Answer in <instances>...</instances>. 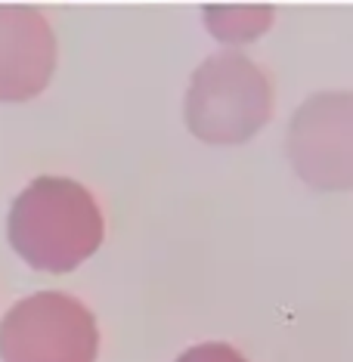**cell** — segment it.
Masks as SVG:
<instances>
[{"label": "cell", "instance_id": "1", "mask_svg": "<svg viewBox=\"0 0 353 362\" xmlns=\"http://www.w3.org/2000/svg\"><path fill=\"white\" fill-rule=\"evenodd\" d=\"M289 149L310 186L323 192L353 189V90H323L301 103Z\"/></svg>", "mask_w": 353, "mask_h": 362}, {"label": "cell", "instance_id": "2", "mask_svg": "<svg viewBox=\"0 0 353 362\" xmlns=\"http://www.w3.org/2000/svg\"><path fill=\"white\" fill-rule=\"evenodd\" d=\"M195 103L204 115H233L248 130L260 127L270 118V90L267 75L245 56H217L204 62L195 75Z\"/></svg>", "mask_w": 353, "mask_h": 362}, {"label": "cell", "instance_id": "3", "mask_svg": "<svg viewBox=\"0 0 353 362\" xmlns=\"http://www.w3.org/2000/svg\"><path fill=\"white\" fill-rule=\"evenodd\" d=\"M50 69V31L35 13L0 10V90H25Z\"/></svg>", "mask_w": 353, "mask_h": 362}, {"label": "cell", "instance_id": "4", "mask_svg": "<svg viewBox=\"0 0 353 362\" xmlns=\"http://www.w3.org/2000/svg\"><path fill=\"white\" fill-rule=\"evenodd\" d=\"M273 6L254 4V6H211L204 13L211 35L224 44H251L264 37L273 25Z\"/></svg>", "mask_w": 353, "mask_h": 362}]
</instances>
